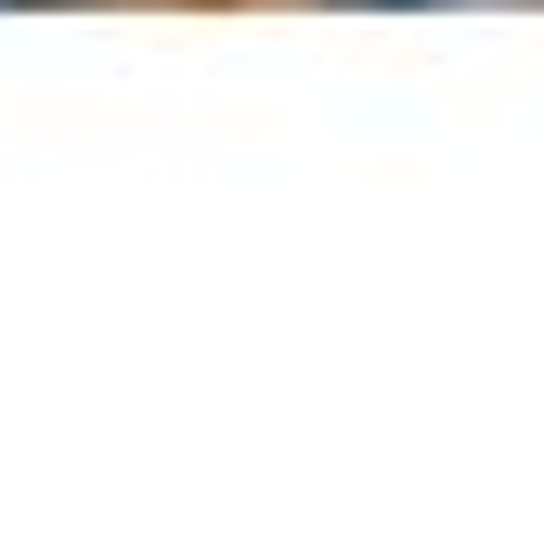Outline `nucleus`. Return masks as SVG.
Wrapping results in <instances>:
<instances>
[{"label":"nucleus","instance_id":"nucleus-1","mask_svg":"<svg viewBox=\"0 0 544 557\" xmlns=\"http://www.w3.org/2000/svg\"><path fill=\"white\" fill-rule=\"evenodd\" d=\"M0 13H39V0H0Z\"/></svg>","mask_w":544,"mask_h":557}]
</instances>
